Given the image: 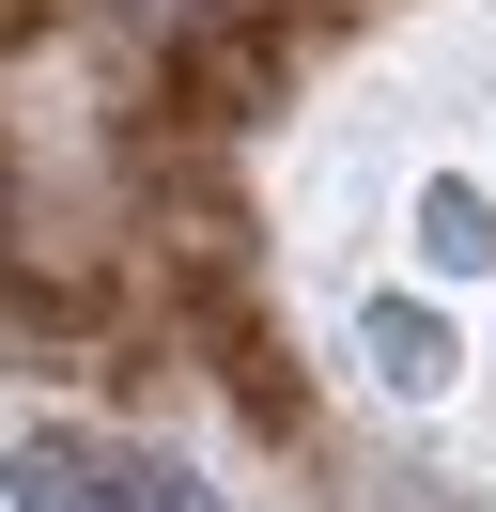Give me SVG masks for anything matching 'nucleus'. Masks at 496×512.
Returning a JSON list of instances; mask_svg holds the SVG:
<instances>
[{"mask_svg":"<svg viewBox=\"0 0 496 512\" xmlns=\"http://www.w3.org/2000/svg\"><path fill=\"white\" fill-rule=\"evenodd\" d=\"M419 264H434V280H481V264H496V202L434 171V187H419Z\"/></svg>","mask_w":496,"mask_h":512,"instance_id":"f03ea898","label":"nucleus"},{"mask_svg":"<svg viewBox=\"0 0 496 512\" xmlns=\"http://www.w3.org/2000/svg\"><path fill=\"white\" fill-rule=\"evenodd\" d=\"M0 512H31V481H16V466H0Z\"/></svg>","mask_w":496,"mask_h":512,"instance_id":"39448f33","label":"nucleus"},{"mask_svg":"<svg viewBox=\"0 0 496 512\" xmlns=\"http://www.w3.org/2000/svg\"><path fill=\"white\" fill-rule=\"evenodd\" d=\"M78 512H217L186 466H140V450H109V466H78Z\"/></svg>","mask_w":496,"mask_h":512,"instance_id":"7ed1b4c3","label":"nucleus"},{"mask_svg":"<svg viewBox=\"0 0 496 512\" xmlns=\"http://www.w3.org/2000/svg\"><path fill=\"white\" fill-rule=\"evenodd\" d=\"M357 342H372V373H388L403 404H434V388H450V326H434L419 295H372V326H357Z\"/></svg>","mask_w":496,"mask_h":512,"instance_id":"f257e3e1","label":"nucleus"},{"mask_svg":"<svg viewBox=\"0 0 496 512\" xmlns=\"http://www.w3.org/2000/svg\"><path fill=\"white\" fill-rule=\"evenodd\" d=\"M47 16H62V0H0V47H31V32H47Z\"/></svg>","mask_w":496,"mask_h":512,"instance_id":"20e7f679","label":"nucleus"}]
</instances>
